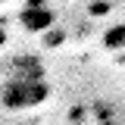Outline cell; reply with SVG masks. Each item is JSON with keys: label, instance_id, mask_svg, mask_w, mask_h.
<instances>
[{"label": "cell", "instance_id": "obj_1", "mask_svg": "<svg viewBox=\"0 0 125 125\" xmlns=\"http://www.w3.org/2000/svg\"><path fill=\"white\" fill-rule=\"evenodd\" d=\"M50 88L44 84V78H13L3 84V109H31L38 103H44Z\"/></svg>", "mask_w": 125, "mask_h": 125}, {"label": "cell", "instance_id": "obj_2", "mask_svg": "<svg viewBox=\"0 0 125 125\" xmlns=\"http://www.w3.org/2000/svg\"><path fill=\"white\" fill-rule=\"evenodd\" d=\"M19 22H22V28H25V31H38V34H44V31L56 28V13L47 10L44 3H28V6L19 13Z\"/></svg>", "mask_w": 125, "mask_h": 125}, {"label": "cell", "instance_id": "obj_3", "mask_svg": "<svg viewBox=\"0 0 125 125\" xmlns=\"http://www.w3.org/2000/svg\"><path fill=\"white\" fill-rule=\"evenodd\" d=\"M6 66L16 72L13 78H44V69H41L38 56H13Z\"/></svg>", "mask_w": 125, "mask_h": 125}, {"label": "cell", "instance_id": "obj_4", "mask_svg": "<svg viewBox=\"0 0 125 125\" xmlns=\"http://www.w3.org/2000/svg\"><path fill=\"white\" fill-rule=\"evenodd\" d=\"M103 47L113 50V53H122L125 50V22H116L113 28L103 31Z\"/></svg>", "mask_w": 125, "mask_h": 125}, {"label": "cell", "instance_id": "obj_5", "mask_svg": "<svg viewBox=\"0 0 125 125\" xmlns=\"http://www.w3.org/2000/svg\"><path fill=\"white\" fill-rule=\"evenodd\" d=\"M62 38H66L62 31H53V34L47 38V47H56V44H60V41H62Z\"/></svg>", "mask_w": 125, "mask_h": 125}]
</instances>
